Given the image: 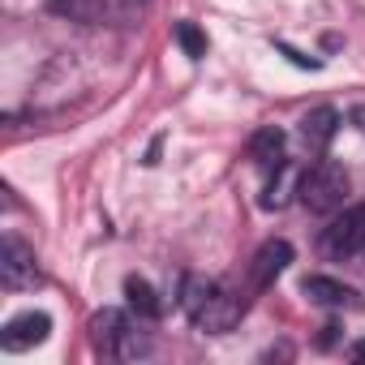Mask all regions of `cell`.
I'll return each mask as SVG.
<instances>
[{
    "label": "cell",
    "instance_id": "12",
    "mask_svg": "<svg viewBox=\"0 0 365 365\" xmlns=\"http://www.w3.org/2000/svg\"><path fill=\"white\" fill-rule=\"evenodd\" d=\"M125 297H129V309H133L138 318H159V314H163L159 292H155L146 279H138V275H129V279H125Z\"/></svg>",
    "mask_w": 365,
    "mask_h": 365
},
{
    "label": "cell",
    "instance_id": "14",
    "mask_svg": "<svg viewBox=\"0 0 365 365\" xmlns=\"http://www.w3.org/2000/svg\"><path fill=\"white\" fill-rule=\"evenodd\" d=\"M176 43L185 48L190 61H202V56H207V35H202L194 22H176Z\"/></svg>",
    "mask_w": 365,
    "mask_h": 365
},
{
    "label": "cell",
    "instance_id": "6",
    "mask_svg": "<svg viewBox=\"0 0 365 365\" xmlns=\"http://www.w3.org/2000/svg\"><path fill=\"white\" fill-rule=\"evenodd\" d=\"M288 262H292V245H288V241H267V245L254 254V262H250L245 301H250V297H258V292H267V288L288 271Z\"/></svg>",
    "mask_w": 365,
    "mask_h": 365
},
{
    "label": "cell",
    "instance_id": "10",
    "mask_svg": "<svg viewBox=\"0 0 365 365\" xmlns=\"http://www.w3.org/2000/svg\"><path fill=\"white\" fill-rule=\"evenodd\" d=\"M250 159H254L262 172H275V168L284 163V133H279L275 125L258 129V133L250 138Z\"/></svg>",
    "mask_w": 365,
    "mask_h": 365
},
{
    "label": "cell",
    "instance_id": "5",
    "mask_svg": "<svg viewBox=\"0 0 365 365\" xmlns=\"http://www.w3.org/2000/svg\"><path fill=\"white\" fill-rule=\"evenodd\" d=\"M0 284L9 292H26L39 284V262H35V250L18 237H5L0 241Z\"/></svg>",
    "mask_w": 365,
    "mask_h": 365
},
{
    "label": "cell",
    "instance_id": "3",
    "mask_svg": "<svg viewBox=\"0 0 365 365\" xmlns=\"http://www.w3.org/2000/svg\"><path fill=\"white\" fill-rule=\"evenodd\" d=\"M297 198H301L314 215H335V211H344V202H348V172H344L339 163H331V159H318L314 168L301 172Z\"/></svg>",
    "mask_w": 365,
    "mask_h": 365
},
{
    "label": "cell",
    "instance_id": "4",
    "mask_svg": "<svg viewBox=\"0 0 365 365\" xmlns=\"http://www.w3.org/2000/svg\"><path fill=\"white\" fill-rule=\"evenodd\" d=\"M318 250L327 262H348V258L365 254V202L335 211V220L318 237Z\"/></svg>",
    "mask_w": 365,
    "mask_h": 365
},
{
    "label": "cell",
    "instance_id": "9",
    "mask_svg": "<svg viewBox=\"0 0 365 365\" xmlns=\"http://www.w3.org/2000/svg\"><path fill=\"white\" fill-rule=\"evenodd\" d=\"M301 292H305L314 305H331V309L356 305V288H348V284H339V279H331V275H305Z\"/></svg>",
    "mask_w": 365,
    "mask_h": 365
},
{
    "label": "cell",
    "instance_id": "2",
    "mask_svg": "<svg viewBox=\"0 0 365 365\" xmlns=\"http://www.w3.org/2000/svg\"><path fill=\"white\" fill-rule=\"evenodd\" d=\"M91 344L103 361H133L150 352V339L120 314V309H99L91 318Z\"/></svg>",
    "mask_w": 365,
    "mask_h": 365
},
{
    "label": "cell",
    "instance_id": "13",
    "mask_svg": "<svg viewBox=\"0 0 365 365\" xmlns=\"http://www.w3.org/2000/svg\"><path fill=\"white\" fill-rule=\"evenodd\" d=\"M52 5V14H61V18H69V22H99L103 18V9H108V0H48Z\"/></svg>",
    "mask_w": 365,
    "mask_h": 365
},
{
    "label": "cell",
    "instance_id": "8",
    "mask_svg": "<svg viewBox=\"0 0 365 365\" xmlns=\"http://www.w3.org/2000/svg\"><path fill=\"white\" fill-rule=\"evenodd\" d=\"M335 133H339V112L335 108H309L305 116H301V142H305V150L309 155H327V146L335 142Z\"/></svg>",
    "mask_w": 365,
    "mask_h": 365
},
{
    "label": "cell",
    "instance_id": "1",
    "mask_svg": "<svg viewBox=\"0 0 365 365\" xmlns=\"http://www.w3.org/2000/svg\"><path fill=\"white\" fill-rule=\"evenodd\" d=\"M180 309H185V318L198 331L224 335L241 322L245 292H232V288H224L220 279H207V275H185L180 279Z\"/></svg>",
    "mask_w": 365,
    "mask_h": 365
},
{
    "label": "cell",
    "instance_id": "15",
    "mask_svg": "<svg viewBox=\"0 0 365 365\" xmlns=\"http://www.w3.org/2000/svg\"><path fill=\"white\" fill-rule=\"evenodd\" d=\"M348 352H352V361H365V339H356V344H352Z\"/></svg>",
    "mask_w": 365,
    "mask_h": 365
},
{
    "label": "cell",
    "instance_id": "11",
    "mask_svg": "<svg viewBox=\"0 0 365 365\" xmlns=\"http://www.w3.org/2000/svg\"><path fill=\"white\" fill-rule=\"evenodd\" d=\"M297 190H301V172L284 159V163L275 168V176H271L267 194H262V211H279V207L288 202V194H297Z\"/></svg>",
    "mask_w": 365,
    "mask_h": 365
},
{
    "label": "cell",
    "instance_id": "7",
    "mask_svg": "<svg viewBox=\"0 0 365 365\" xmlns=\"http://www.w3.org/2000/svg\"><path fill=\"white\" fill-rule=\"evenodd\" d=\"M48 331H52V318L43 309H26V314L5 322V331H0V348H5V352H26V348L43 344Z\"/></svg>",
    "mask_w": 365,
    "mask_h": 365
}]
</instances>
